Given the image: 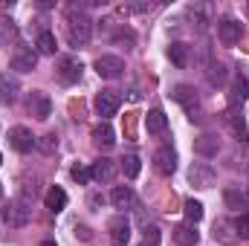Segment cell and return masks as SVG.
<instances>
[{
	"mask_svg": "<svg viewBox=\"0 0 249 246\" xmlns=\"http://www.w3.org/2000/svg\"><path fill=\"white\" fill-rule=\"evenodd\" d=\"M241 35H244V29H241V23H238L235 18H223V20L217 23V38H220L223 47H235V44L241 41Z\"/></svg>",
	"mask_w": 249,
	"mask_h": 246,
	"instance_id": "11",
	"label": "cell"
},
{
	"mask_svg": "<svg viewBox=\"0 0 249 246\" xmlns=\"http://www.w3.org/2000/svg\"><path fill=\"white\" fill-rule=\"evenodd\" d=\"M90 171H93V180H96V183L107 185V183H113V180H116V171H119V168H116V162H113V159L102 157V159H96V162H93V168H90Z\"/></svg>",
	"mask_w": 249,
	"mask_h": 246,
	"instance_id": "13",
	"label": "cell"
},
{
	"mask_svg": "<svg viewBox=\"0 0 249 246\" xmlns=\"http://www.w3.org/2000/svg\"><path fill=\"white\" fill-rule=\"evenodd\" d=\"M113 38H116L119 44H124V50H130V47H133V32H130V29H119Z\"/></svg>",
	"mask_w": 249,
	"mask_h": 246,
	"instance_id": "35",
	"label": "cell"
},
{
	"mask_svg": "<svg viewBox=\"0 0 249 246\" xmlns=\"http://www.w3.org/2000/svg\"><path fill=\"white\" fill-rule=\"evenodd\" d=\"M235 235L244 238V241H249V214H241V217L235 220Z\"/></svg>",
	"mask_w": 249,
	"mask_h": 246,
	"instance_id": "34",
	"label": "cell"
},
{
	"mask_svg": "<svg viewBox=\"0 0 249 246\" xmlns=\"http://www.w3.org/2000/svg\"><path fill=\"white\" fill-rule=\"evenodd\" d=\"M223 203H226V209H232V211H241V214H244V209L249 206L247 188H241V185H229V188L223 191Z\"/></svg>",
	"mask_w": 249,
	"mask_h": 246,
	"instance_id": "14",
	"label": "cell"
},
{
	"mask_svg": "<svg viewBox=\"0 0 249 246\" xmlns=\"http://www.w3.org/2000/svg\"><path fill=\"white\" fill-rule=\"evenodd\" d=\"M119 96L113 93V90H102V93H96V99H93V107H96V113L102 116V122H107L110 116H116V110H119Z\"/></svg>",
	"mask_w": 249,
	"mask_h": 246,
	"instance_id": "4",
	"label": "cell"
},
{
	"mask_svg": "<svg viewBox=\"0 0 249 246\" xmlns=\"http://www.w3.org/2000/svg\"><path fill=\"white\" fill-rule=\"evenodd\" d=\"M188 50H191V47H186V44H171V47H168V58H171V64L180 67V70H186L188 67Z\"/></svg>",
	"mask_w": 249,
	"mask_h": 246,
	"instance_id": "27",
	"label": "cell"
},
{
	"mask_svg": "<svg viewBox=\"0 0 249 246\" xmlns=\"http://www.w3.org/2000/svg\"><path fill=\"white\" fill-rule=\"evenodd\" d=\"M96 72L102 78H119L124 72V61L119 55H102V58H96Z\"/></svg>",
	"mask_w": 249,
	"mask_h": 246,
	"instance_id": "12",
	"label": "cell"
},
{
	"mask_svg": "<svg viewBox=\"0 0 249 246\" xmlns=\"http://www.w3.org/2000/svg\"><path fill=\"white\" fill-rule=\"evenodd\" d=\"M26 110L35 116V119H50V113H53V102H50V96L47 93H41V90H32L29 93V99H26Z\"/></svg>",
	"mask_w": 249,
	"mask_h": 246,
	"instance_id": "8",
	"label": "cell"
},
{
	"mask_svg": "<svg viewBox=\"0 0 249 246\" xmlns=\"http://www.w3.org/2000/svg\"><path fill=\"white\" fill-rule=\"evenodd\" d=\"M70 174H72V180H75L78 185H87L90 180H93V171H90V168H84V165H72V171H70Z\"/></svg>",
	"mask_w": 249,
	"mask_h": 246,
	"instance_id": "32",
	"label": "cell"
},
{
	"mask_svg": "<svg viewBox=\"0 0 249 246\" xmlns=\"http://www.w3.org/2000/svg\"><path fill=\"white\" fill-rule=\"evenodd\" d=\"M148 232H151V235H145V244H142V246H160V232H157L154 226H151Z\"/></svg>",
	"mask_w": 249,
	"mask_h": 246,
	"instance_id": "36",
	"label": "cell"
},
{
	"mask_svg": "<svg viewBox=\"0 0 249 246\" xmlns=\"http://www.w3.org/2000/svg\"><path fill=\"white\" fill-rule=\"evenodd\" d=\"M154 168H157L162 177H171V174L177 171V151H174L171 145L157 148V154H154Z\"/></svg>",
	"mask_w": 249,
	"mask_h": 246,
	"instance_id": "9",
	"label": "cell"
},
{
	"mask_svg": "<svg viewBox=\"0 0 249 246\" xmlns=\"http://www.w3.org/2000/svg\"><path fill=\"white\" fill-rule=\"evenodd\" d=\"M247 15H249V3H247Z\"/></svg>",
	"mask_w": 249,
	"mask_h": 246,
	"instance_id": "40",
	"label": "cell"
},
{
	"mask_svg": "<svg viewBox=\"0 0 249 246\" xmlns=\"http://www.w3.org/2000/svg\"><path fill=\"white\" fill-rule=\"evenodd\" d=\"M44 203H47V209L50 211H64V206H67V191L64 188H58V185H53L47 194H44Z\"/></svg>",
	"mask_w": 249,
	"mask_h": 246,
	"instance_id": "24",
	"label": "cell"
},
{
	"mask_svg": "<svg viewBox=\"0 0 249 246\" xmlns=\"http://www.w3.org/2000/svg\"><path fill=\"white\" fill-rule=\"evenodd\" d=\"M18 41V29L12 20H0V47H9Z\"/></svg>",
	"mask_w": 249,
	"mask_h": 246,
	"instance_id": "29",
	"label": "cell"
},
{
	"mask_svg": "<svg viewBox=\"0 0 249 246\" xmlns=\"http://www.w3.org/2000/svg\"><path fill=\"white\" fill-rule=\"evenodd\" d=\"M18 93H20V84L15 75L3 72L0 75V105H15L18 102Z\"/></svg>",
	"mask_w": 249,
	"mask_h": 246,
	"instance_id": "17",
	"label": "cell"
},
{
	"mask_svg": "<svg viewBox=\"0 0 249 246\" xmlns=\"http://www.w3.org/2000/svg\"><path fill=\"white\" fill-rule=\"evenodd\" d=\"M35 64H38V53H35V50H26V47L15 50V55H12V70H18V72H32Z\"/></svg>",
	"mask_w": 249,
	"mask_h": 246,
	"instance_id": "16",
	"label": "cell"
},
{
	"mask_svg": "<svg viewBox=\"0 0 249 246\" xmlns=\"http://www.w3.org/2000/svg\"><path fill=\"white\" fill-rule=\"evenodd\" d=\"M93 142L99 145V148H113L116 145V133H113V127L107 122H99L93 127Z\"/></svg>",
	"mask_w": 249,
	"mask_h": 246,
	"instance_id": "22",
	"label": "cell"
},
{
	"mask_svg": "<svg viewBox=\"0 0 249 246\" xmlns=\"http://www.w3.org/2000/svg\"><path fill=\"white\" fill-rule=\"evenodd\" d=\"M0 194H3V185H0Z\"/></svg>",
	"mask_w": 249,
	"mask_h": 246,
	"instance_id": "41",
	"label": "cell"
},
{
	"mask_svg": "<svg viewBox=\"0 0 249 246\" xmlns=\"http://www.w3.org/2000/svg\"><path fill=\"white\" fill-rule=\"evenodd\" d=\"M194 154H200V157H217V154H220V139H217L214 133L197 136V139H194Z\"/></svg>",
	"mask_w": 249,
	"mask_h": 246,
	"instance_id": "18",
	"label": "cell"
},
{
	"mask_svg": "<svg viewBox=\"0 0 249 246\" xmlns=\"http://www.w3.org/2000/svg\"><path fill=\"white\" fill-rule=\"evenodd\" d=\"M75 235H78V238H81V241H90V238H93V235H90V229H87V226H75Z\"/></svg>",
	"mask_w": 249,
	"mask_h": 246,
	"instance_id": "37",
	"label": "cell"
},
{
	"mask_svg": "<svg viewBox=\"0 0 249 246\" xmlns=\"http://www.w3.org/2000/svg\"><path fill=\"white\" fill-rule=\"evenodd\" d=\"M81 61L78 58H72V55H64L61 61H58V67H55V75H58V81L61 84H75L78 78H81Z\"/></svg>",
	"mask_w": 249,
	"mask_h": 246,
	"instance_id": "10",
	"label": "cell"
},
{
	"mask_svg": "<svg viewBox=\"0 0 249 246\" xmlns=\"http://www.w3.org/2000/svg\"><path fill=\"white\" fill-rule=\"evenodd\" d=\"M197 241H200V235H197V229L194 226H177L174 229V244L177 246H197Z\"/></svg>",
	"mask_w": 249,
	"mask_h": 246,
	"instance_id": "26",
	"label": "cell"
},
{
	"mask_svg": "<svg viewBox=\"0 0 249 246\" xmlns=\"http://www.w3.org/2000/svg\"><path fill=\"white\" fill-rule=\"evenodd\" d=\"M171 99L174 102H180L183 107H186L188 119L191 122H197L200 119V96H197V90L194 87H188V84H177L174 90H171Z\"/></svg>",
	"mask_w": 249,
	"mask_h": 246,
	"instance_id": "3",
	"label": "cell"
},
{
	"mask_svg": "<svg viewBox=\"0 0 249 246\" xmlns=\"http://www.w3.org/2000/svg\"><path fill=\"white\" fill-rule=\"evenodd\" d=\"M90 35H93V20L81 9L72 6L70 15H67V38H70V44L72 47H84L90 41Z\"/></svg>",
	"mask_w": 249,
	"mask_h": 246,
	"instance_id": "1",
	"label": "cell"
},
{
	"mask_svg": "<svg viewBox=\"0 0 249 246\" xmlns=\"http://www.w3.org/2000/svg\"><path fill=\"white\" fill-rule=\"evenodd\" d=\"M35 47H38V53H41V55H55L58 41H55V35H53V32H41V35H38V41H35Z\"/></svg>",
	"mask_w": 249,
	"mask_h": 246,
	"instance_id": "28",
	"label": "cell"
},
{
	"mask_svg": "<svg viewBox=\"0 0 249 246\" xmlns=\"http://www.w3.org/2000/svg\"><path fill=\"white\" fill-rule=\"evenodd\" d=\"M145 127H148L151 136H162V133L168 130V116H165L162 110H151V113L145 116Z\"/></svg>",
	"mask_w": 249,
	"mask_h": 246,
	"instance_id": "21",
	"label": "cell"
},
{
	"mask_svg": "<svg viewBox=\"0 0 249 246\" xmlns=\"http://www.w3.org/2000/svg\"><path fill=\"white\" fill-rule=\"evenodd\" d=\"M188 180L194 188H212V185L217 183V174H214V168L209 165V162H194L191 168H188Z\"/></svg>",
	"mask_w": 249,
	"mask_h": 246,
	"instance_id": "7",
	"label": "cell"
},
{
	"mask_svg": "<svg viewBox=\"0 0 249 246\" xmlns=\"http://www.w3.org/2000/svg\"><path fill=\"white\" fill-rule=\"evenodd\" d=\"M38 148H41L44 154H53V151L58 148V136H55V133H47V136H41V139H38Z\"/></svg>",
	"mask_w": 249,
	"mask_h": 246,
	"instance_id": "33",
	"label": "cell"
},
{
	"mask_svg": "<svg viewBox=\"0 0 249 246\" xmlns=\"http://www.w3.org/2000/svg\"><path fill=\"white\" fill-rule=\"evenodd\" d=\"M223 124L232 130V136L238 139V145H247V142H249V127H247V122H244V116H241V110H238V107L223 110Z\"/></svg>",
	"mask_w": 249,
	"mask_h": 246,
	"instance_id": "6",
	"label": "cell"
},
{
	"mask_svg": "<svg viewBox=\"0 0 249 246\" xmlns=\"http://www.w3.org/2000/svg\"><path fill=\"white\" fill-rule=\"evenodd\" d=\"M139 168H142V165H139V157H133V154H130V157H124V159H122V171H124V177H127V180L139 177Z\"/></svg>",
	"mask_w": 249,
	"mask_h": 246,
	"instance_id": "30",
	"label": "cell"
},
{
	"mask_svg": "<svg viewBox=\"0 0 249 246\" xmlns=\"http://www.w3.org/2000/svg\"><path fill=\"white\" fill-rule=\"evenodd\" d=\"M212 235H214V241H223V244H235L238 241V235H235V223H229V220H214V229H212Z\"/></svg>",
	"mask_w": 249,
	"mask_h": 246,
	"instance_id": "23",
	"label": "cell"
},
{
	"mask_svg": "<svg viewBox=\"0 0 249 246\" xmlns=\"http://www.w3.org/2000/svg\"><path fill=\"white\" fill-rule=\"evenodd\" d=\"M127 241H130V223L119 214V217L110 220V244L113 246H127Z\"/></svg>",
	"mask_w": 249,
	"mask_h": 246,
	"instance_id": "19",
	"label": "cell"
},
{
	"mask_svg": "<svg viewBox=\"0 0 249 246\" xmlns=\"http://www.w3.org/2000/svg\"><path fill=\"white\" fill-rule=\"evenodd\" d=\"M110 203H113L116 209L127 211V209H133L136 194H133V188H130V185H116V188H113V194H110Z\"/></svg>",
	"mask_w": 249,
	"mask_h": 246,
	"instance_id": "20",
	"label": "cell"
},
{
	"mask_svg": "<svg viewBox=\"0 0 249 246\" xmlns=\"http://www.w3.org/2000/svg\"><path fill=\"white\" fill-rule=\"evenodd\" d=\"M102 203H105V197H99V194L90 197V206H102Z\"/></svg>",
	"mask_w": 249,
	"mask_h": 246,
	"instance_id": "38",
	"label": "cell"
},
{
	"mask_svg": "<svg viewBox=\"0 0 249 246\" xmlns=\"http://www.w3.org/2000/svg\"><path fill=\"white\" fill-rule=\"evenodd\" d=\"M226 96H229V105H232V107H241V105L249 99L247 75H241V72H238V75L232 78V84H229V93H226Z\"/></svg>",
	"mask_w": 249,
	"mask_h": 246,
	"instance_id": "15",
	"label": "cell"
},
{
	"mask_svg": "<svg viewBox=\"0 0 249 246\" xmlns=\"http://www.w3.org/2000/svg\"><path fill=\"white\" fill-rule=\"evenodd\" d=\"M206 78H209V84H212V87H220V84H226V78H229V70H226V64L209 61Z\"/></svg>",
	"mask_w": 249,
	"mask_h": 246,
	"instance_id": "25",
	"label": "cell"
},
{
	"mask_svg": "<svg viewBox=\"0 0 249 246\" xmlns=\"http://www.w3.org/2000/svg\"><path fill=\"white\" fill-rule=\"evenodd\" d=\"M186 217L188 223H200L203 220V206L197 200H186Z\"/></svg>",
	"mask_w": 249,
	"mask_h": 246,
	"instance_id": "31",
	"label": "cell"
},
{
	"mask_svg": "<svg viewBox=\"0 0 249 246\" xmlns=\"http://www.w3.org/2000/svg\"><path fill=\"white\" fill-rule=\"evenodd\" d=\"M41 246H58V244H55V241H44Z\"/></svg>",
	"mask_w": 249,
	"mask_h": 246,
	"instance_id": "39",
	"label": "cell"
},
{
	"mask_svg": "<svg viewBox=\"0 0 249 246\" xmlns=\"http://www.w3.org/2000/svg\"><path fill=\"white\" fill-rule=\"evenodd\" d=\"M9 145H12L18 154H29L32 148H38V139L32 136V130H29V127L15 124V127L9 130Z\"/></svg>",
	"mask_w": 249,
	"mask_h": 246,
	"instance_id": "5",
	"label": "cell"
},
{
	"mask_svg": "<svg viewBox=\"0 0 249 246\" xmlns=\"http://www.w3.org/2000/svg\"><path fill=\"white\" fill-rule=\"evenodd\" d=\"M29 220H32V209L26 200H9L3 206V223L9 229H23Z\"/></svg>",
	"mask_w": 249,
	"mask_h": 246,
	"instance_id": "2",
	"label": "cell"
},
{
	"mask_svg": "<svg viewBox=\"0 0 249 246\" xmlns=\"http://www.w3.org/2000/svg\"><path fill=\"white\" fill-rule=\"evenodd\" d=\"M0 162H3V157H0Z\"/></svg>",
	"mask_w": 249,
	"mask_h": 246,
	"instance_id": "42",
	"label": "cell"
}]
</instances>
